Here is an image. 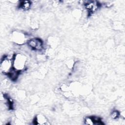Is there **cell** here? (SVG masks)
<instances>
[{
	"instance_id": "3957f363",
	"label": "cell",
	"mask_w": 125,
	"mask_h": 125,
	"mask_svg": "<svg viewBox=\"0 0 125 125\" xmlns=\"http://www.w3.org/2000/svg\"><path fill=\"white\" fill-rule=\"evenodd\" d=\"M27 45L32 49L41 51L43 49L42 41L38 38H33L27 41Z\"/></svg>"
},
{
	"instance_id": "277c9868",
	"label": "cell",
	"mask_w": 125,
	"mask_h": 125,
	"mask_svg": "<svg viewBox=\"0 0 125 125\" xmlns=\"http://www.w3.org/2000/svg\"><path fill=\"white\" fill-rule=\"evenodd\" d=\"M84 4L86 9L90 13L95 12L100 7V3L95 1H86Z\"/></svg>"
},
{
	"instance_id": "5b68a950",
	"label": "cell",
	"mask_w": 125,
	"mask_h": 125,
	"mask_svg": "<svg viewBox=\"0 0 125 125\" xmlns=\"http://www.w3.org/2000/svg\"><path fill=\"white\" fill-rule=\"evenodd\" d=\"M48 121H47V118L42 115H37L35 117L34 120V122L35 124L41 125L49 124V123H48Z\"/></svg>"
},
{
	"instance_id": "8992f818",
	"label": "cell",
	"mask_w": 125,
	"mask_h": 125,
	"mask_svg": "<svg viewBox=\"0 0 125 125\" xmlns=\"http://www.w3.org/2000/svg\"><path fill=\"white\" fill-rule=\"evenodd\" d=\"M31 5V2L29 0L21 1L20 3V7L24 10H28Z\"/></svg>"
},
{
	"instance_id": "7a4b0ae2",
	"label": "cell",
	"mask_w": 125,
	"mask_h": 125,
	"mask_svg": "<svg viewBox=\"0 0 125 125\" xmlns=\"http://www.w3.org/2000/svg\"><path fill=\"white\" fill-rule=\"evenodd\" d=\"M14 56V55H13ZM8 56H5L1 60L0 70L1 72L7 75L13 68V58Z\"/></svg>"
},
{
	"instance_id": "ba28073f",
	"label": "cell",
	"mask_w": 125,
	"mask_h": 125,
	"mask_svg": "<svg viewBox=\"0 0 125 125\" xmlns=\"http://www.w3.org/2000/svg\"><path fill=\"white\" fill-rule=\"evenodd\" d=\"M120 116V113L117 110H114L113 111L110 115L111 118L113 119H117Z\"/></svg>"
},
{
	"instance_id": "52a82bcc",
	"label": "cell",
	"mask_w": 125,
	"mask_h": 125,
	"mask_svg": "<svg viewBox=\"0 0 125 125\" xmlns=\"http://www.w3.org/2000/svg\"><path fill=\"white\" fill-rule=\"evenodd\" d=\"M84 122L85 125H94V122L93 121L92 117H85L84 120Z\"/></svg>"
},
{
	"instance_id": "6da1fadb",
	"label": "cell",
	"mask_w": 125,
	"mask_h": 125,
	"mask_svg": "<svg viewBox=\"0 0 125 125\" xmlns=\"http://www.w3.org/2000/svg\"><path fill=\"white\" fill-rule=\"evenodd\" d=\"M26 61L27 58L25 55L21 54L14 55L13 58V68L21 72L24 68Z\"/></svg>"
}]
</instances>
